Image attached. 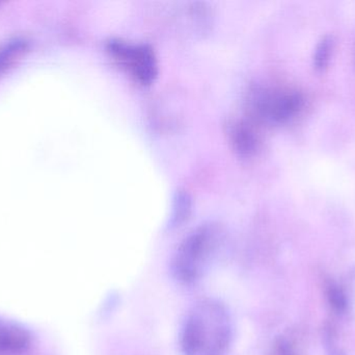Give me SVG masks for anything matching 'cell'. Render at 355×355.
<instances>
[{"instance_id":"cell-1","label":"cell","mask_w":355,"mask_h":355,"mask_svg":"<svg viewBox=\"0 0 355 355\" xmlns=\"http://www.w3.org/2000/svg\"><path fill=\"white\" fill-rule=\"evenodd\" d=\"M233 321L225 304L204 299L186 315L180 333L184 355H225L233 342Z\"/></svg>"},{"instance_id":"cell-2","label":"cell","mask_w":355,"mask_h":355,"mask_svg":"<svg viewBox=\"0 0 355 355\" xmlns=\"http://www.w3.org/2000/svg\"><path fill=\"white\" fill-rule=\"evenodd\" d=\"M223 233L218 225H200L184 239L172 260L175 279L193 285L205 276L223 247Z\"/></svg>"},{"instance_id":"cell-3","label":"cell","mask_w":355,"mask_h":355,"mask_svg":"<svg viewBox=\"0 0 355 355\" xmlns=\"http://www.w3.org/2000/svg\"><path fill=\"white\" fill-rule=\"evenodd\" d=\"M250 110L254 116L270 124L293 120L304 110L302 92L287 87H261L252 92Z\"/></svg>"},{"instance_id":"cell-4","label":"cell","mask_w":355,"mask_h":355,"mask_svg":"<svg viewBox=\"0 0 355 355\" xmlns=\"http://www.w3.org/2000/svg\"><path fill=\"white\" fill-rule=\"evenodd\" d=\"M107 50L139 83L149 85L157 76V58L148 44L112 39L108 42Z\"/></svg>"},{"instance_id":"cell-5","label":"cell","mask_w":355,"mask_h":355,"mask_svg":"<svg viewBox=\"0 0 355 355\" xmlns=\"http://www.w3.org/2000/svg\"><path fill=\"white\" fill-rule=\"evenodd\" d=\"M31 49V42L24 37H14L0 44V76L14 68Z\"/></svg>"},{"instance_id":"cell-6","label":"cell","mask_w":355,"mask_h":355,"mask_svg":"<svg viewBox=\"0 0 355 355\" xmlns=\"http://www.w3.org/2000/svg\"><path fill=\"white\" fill-rule=\"evenodd\" d=\"M28 338L14 325L0 322V352H18L24 349Z\"/></svg>"},{"instance_id":"cell-7","label":"cell","mask_w":355,"mask_h":355,"mask_svg":"<svg viewBox=\"0 0 355 355\" xmlns=\"http://www.w3.org/2000/svg\"><path fill=\"white\" fill-rule=\"evenodd\" d=\"M231 135L236 147L243 154H250L258 145L256 133L245 123H235L232 127Z\"/></svg>"},{"instance_id":"cell-8","label":"cell","mask_w":355,"mask_h":355,"mask_svg":"<svg viewBox=\"0 0 355 355\" xmlns=\"http://www.w3.org/2000/svg\"><path fill=\"white\" fill-rule=\"evenodd\" d=\"M334 49H335V42H334L333 38L329 37V35L322 38L321 41L317 44L314 56H313V65L317 71L321 72L329 67Z\"/></svg>"},{"instance_id":"cell-9","label":"cell","mask_w":355,"mask_h":355,"mask_svg":"<svg viewBox=\"0 0 355 355\" xmlns=\"http://www.w3.org/2000/svg\"><path fill=\"white\" fill-rule=\"evenodd\" d=\"M325 288L329 306L337 314H344L347 311L348 299L343 288L335 281H329Z\"/></svg>"},{"instance_id":"cell-10","label":"cell","mask_w":355,"mask_h":355,"mask_svg":"<svg viewBox=\"0 0 355 355\" xmlns=\"http://www.w3.org/2000/svg\"><path fill=\"white\" fill-rule=\"evenodd\" d=\"M271 355H298L295 345L287 338H279L273 345Z\"/></svg>"},{"instance_id":"cell-11","label":"cell","mask_w":355,"mask_h":355,"mask_svg":"<svg viewBox=\"0 0 355 355\" xmlns=\"http://www.w3.org/2000/svg\"><path fill=\"white\" fill-rule=\"evenodd\" d=\"M324 344L329 355H344L337 346L335 335L331 329H327L324 333Z\"/></svg>"}]
</instances>
